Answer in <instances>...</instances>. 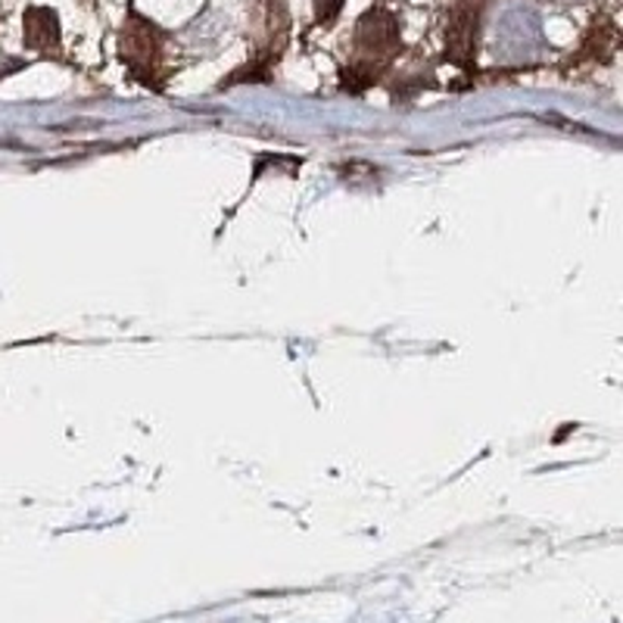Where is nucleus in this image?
<instances>
[{"instance_id":"7ed1b4c3","label":"nucleus","mask_w":623,"mask_h":623,"mask_svg":"<svg viewBox=\"0 0 623 623\" xmlns=\"http://www.w3.org/2000/svg\"><path fill=\"white\" fill-rule=\"evenodd\" d=\"M25 41L28 48L50 50L60 44V23H56V13L44 10V7H35L28 10L25 16Z\"/></svg>"},{"instance_id":"20e7f679","label":"nucleus","mask_w":623,"mask_h":623,"mask_svg":"<svg viewBox=\"0 0 623 623\" xmlns=\"http://www.w3.org/2000/svg\"><path fill=\"white\" fill-rule=\"evenodd\" d=\"M343 10V0H315V20L318 25H331Z\"/></svg>"},{"instance_id":"f03ea898","label":"nucleus","mask_w":623,"mask_h":623,"mask_svg":"<svg viewBox=\"0 0 623 623\" xmlns=\"http://www.w3.org/2000/svg\"><path fill=\"white\" fill-rule=\"evenodd\" d=\"M163 48H166V38L163 31L153 23L141 20L138 13L128 16V23L122 25V63L138 75L144 85L153 81V73L160 69L163 63Z\"/></svg>"},{"instance_id":"f257e3e1","label":"nucleus","mask_w":623,"mask_h":623,"mask_svg":"<svg viewBox=\"0 0 623 623\" xmlns=\"http://www.w3.org/2000/svg\"><path fill=\"white\" fill-rule=\"evenodd\" d=\"M399 50V25L396 16L386 13V10H371L365 13L356 25V66L353 73H365L361 78V88L378 81V73L384 69V63L393 60V53Z\"/></svg>"}]
</instances>
